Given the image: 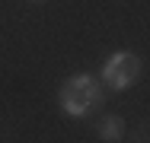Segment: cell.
<instances>
[{
    "label": "cell",
    "mask_w": 150,
    "mask_h": 143,
    "mask_svg": "<svg viewBox=\"0 0 150 143\" xmlns=\"http://www.w3.org/2000/svg\"><path fill=\"white\" fill-rule=\"evenodd\" d=\"M137 76H141V57L131 51H112L102 64V86H109L112 92L131 89Z\"/></svg>",
    "instance_id": "6da1fadb"
},
{
    "label": "cell",
    "mask_w": 150,
    "mask_h": 143,
    "mask_svg": "<svg viewBox=\"0 0 150 143\" xmlns=\"http://www.w3.org/2000/svg\"><path fill=\"white\" fill-rule=\"evenodd\" d=\"M58 105H61V111L67 114V118H90V111H93V105L83 99V92L67 89V86H61V92H58Z\"/></svg>",
    "instance_id": "7a4b0ae2"
},
{
    "label": "cell",
    "mask_w": 150,
    "mask_h": 143,
    "mask_svg": "<svg viewBox=\"0 0 150 143\" xmlns=\"http://www.w3.org/2000/svg\"><path fill=\"white\" fill-rule=\"evenodd\" d=\"M128 137V124H125V118L121 114H105V118H99V140L105 143H118Z\"/></svg>",
    "instance_id": "3957f363"
},
{
    "label": "cell",
    "mask_w": 150,
    "mask_h": 143,
    "mask_svg": "<svg viewBox=\"0 0 150 143\" xmlns=\"http://www.w3.org/2000/svg\"><path fill=\"white\" fill-rule=\"evenodd\" d=\"M29 3H45V0H29Z\"/></svg>",
    "instance_id": "277c9868"
}]
</instances>
